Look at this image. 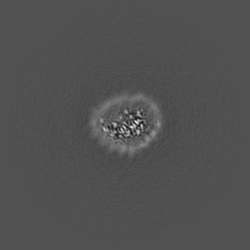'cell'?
<instances>
[{"mask_svg":"<svg viewBox=\"0 0 250 250\" xmlns=\"http://www.w3.org/2000/svg\"><path fill=\"white\" fill-rule=\"evenodd\" d=\"M164 115L159 104L144 93H122L92 110L88 128L103 148L134 156L150 147L161 134Z\"/></svg>","mask_w":250,"mask_h":250,"instance_id":"cell-1","label":"cell"}]
</instances>
